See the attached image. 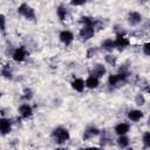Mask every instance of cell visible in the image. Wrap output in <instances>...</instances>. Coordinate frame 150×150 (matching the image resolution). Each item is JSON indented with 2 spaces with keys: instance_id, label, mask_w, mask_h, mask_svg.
Segmentation results:
<instances>
[{
  "instance_id": "obj_1",
  "label": "cell",
  "mask_w": 150,
  "mask_h": 150,
  "mask_svg": "<svg viewBox=\"0 0 150 150\" xmlns=\"http://www.w3.org/2000/svg\"><path fill=\"white\" fill-rule=\"evenodd\" d=\"M52 136H53V138L55 139L56 143L61 144V143H64L66 141H68V138H69V131L67 129L60 127V128H56L53 131Z\"/></svg>"
},
{
  "instance_id": "obj_2",
  "label": "cell",
  "mask_w": 150,
  "mask_h": 150,
  "mask_svg": "<svg viewBox=\"0 0 150 150\" xmlns=\"http://www.w3.org/2000/svg\"><path fill=\"white\" fill-rule=\"evenodd\" d=\"M18 12H19L21 15H23L26 19H28V20H34V19H35L34 9H33L30 6H28L27 4L20 5L19 8H18Z\"/></svg>"
},
{
  "instance_id": "obj_3",
  "label": "cell",
  "mask_w": 150,
  "mask_h": 150,
  "mask_svg": "<svg viewBox=\"0 0 150 150\" xmlns=\"http://www.w3.org/2000/svg\"><path fill=\"white\" fill-rule=\"evenodd\" d=\"M125 79H127V75L124 73H122V74H115V75H110L109 76L108 82H109L110 86L115 87V86H117L120 83H123L125 81Z\"/></svg>"
},
{
  "instance_id": "obj_4",
  "label": "cell",
  "mask_w": 150,
  "mask_h": 150,
  "mask_svg": "<svg viewBox=\"0 0 150 150\" xmlns=\"http://www.w3.org/2000/svg\"><path fill=\"white\" fill-rule=\"evenodd\" d=\"M95 34V30H94V27L93 26H84L81 30H80V36L83 39V40H88L90 38H93Z\"/></svg>"
},
{
  "instance_id": "obj_5",
  "label": "cell",
  "mask_w": 150,
  "mask_h": 150,
  "mask_svg": "<svg viewBox=\"0 0 150 150\" xmlns=\"http://www.w3.org/2000/svg\"><path fill=\"white\" fill-rule=\"evenodd\" d=\"M127 46H129V40L127 38H124L122 34H117V38L115 40V47L118 48L120 50H122Z\"/></svg>"
},
{
  "instance_id": "obj_6",
  "label": "cell",
  "mask_w": 150,
  "mask_h": 150,
  "mask_svg": "<svg viewBox=\"0 0 150 150\" xmlns=\"http://www.w3.org/2000/svg\"><path fill=\"white\" fill-rule=\"evenodd\" d=\"M141 20H142V15H141L139 13H137V12H131V13H129V15H128V22H129L131 26H135V25L139 23Z\"/></svg>"
},
{
  "instance_id": "obj_7",
  "label": "cell",
  "mask_w": 150,
  "mask_h": 150,
  "mask_svg": "<svg viewBox=\"0 0 150 150\" xmlns=\"http://www.w3.org/2000/svg\"><path fill=\"white\" fill-rule=\"evenodd\" d=\"M26 57V50L23 47H20L18 49H15V52L13 53V60L16 61V62H21L23 61Z\"/></svg>"
},
{
  "instance_id": "obj_8",
  "label": "cell",
  "mask_w": 150,
  "mask_h": 150,
  "mask_svg": "<svg viewBox=\"0 0 150 150\" xmlns=\"http://www.w3.org/2000/svg\"><path fill=\"white\" fill-rule=\"evenodd\" d=\"M74 39V35L69 32V30H62L60 33V40L64 43V45H69Z\"/></svg>"
},
{
  "instance_id": "obj_9",
  "label": "cell",
  "mask_w": 150,
  "mask_h": 150,
  "mask_svg": "<svg viewBox=\"0 0 150 150\" xmlns=\"http://www.w3.org/2000/svg\"><path fill=\"white\" fill-rule=\"evenodd\" d=\"M19 112L23 118H27L32 115V107L29 104H22L19 108Z\"/></svg>"
},
{
  "instance_id": "obj_10",
  "label": "cell",
  "mask_w": 150,
  "mask_h": 150,
  "mask_svg": "<svg viewBox=\"0 0 150 150\" xmlns=\"http://www.w3.org/2000/svg\"><path fill=\"white\" fill-rule=\"evenodd\" d=\"M0 129L2 135H6L11 131V121L6 120V118H1L0 120Z\"/></svg>"
},
{
  "instance_id": "obj_11",
  "label": "cell",
  "mask_w": 150,
  "mask_h": 150,
  "mask_svg": "<svg viewBox=\"0 0 150 150\" xmlns=\"http://www.w3.org/2000/svg\"><path fill=\"white\" fill-rule=\"evenodd\" d=\"M129 124L128 123H120L115 127V132L118 135H125L129 131Z\"/></svg>"
},
{
  "instance_id": "obj_12",
  "label": "cell",
  "mask_w": 150,
  "mask_h": 150,
  "mask_svg": "<svg viewBox=\"0 0 150 150\" xmlns=\"http://www.w3.org/2000/svg\"><path fill=\"white\" fill-rule=\"evenodd\" d=\"M97 86H98V77L91 75V76H89V77L86 80V87H88V88H90V89H94V88H96Z\"/></svg>"
},
{
  "instance_id": "obj_13",
  "label": "cell",
  "mask_w": 150,
  "mask_h": 150,
  "mask_svg": "<svg viewBox=\"0 0 150 150\" xmlns=\"http://www.w3.org/2000/svg\"><path fill=\"white\" fill-rule=\"evenodd\" d=\"M142 116H143V112H142L141 110H131V111L128 114L129 120H131L132 122H137V121H139V120L142 118Z\"/></svg>"
},
{
  "instance_id": "obj_14",
  "label": "cell",
  "mask_w": 150,
  "mask_h": 150,
  "mask_svg": "<svg viewBox=\"0 0 150 150\" xmlns=\"http://www.w3.org/2000/svg\"><path fill=\"white\" fill-rule=\"evenodd\" d=\"M105 74V68L102 64H96L93 69V75L96 77H102Z\"/></svg>"
},
{
  "instance_id": "obj_15",
  "label": "cell",
  "mask_w": 150,
  "mask_h": 150,
  "mask_svg": "<svg viewBox=\"0 0 150 150\" xmlns=\"http://www.w3.org/2000/svg\"><path fill=\"white\" fill-rule=\"evenodd\" d=\"M84 86H86V82H84L83 80H81V79H75V80L71 82V87H73L75 90H77V91H82L83 88H84Z\"/></svg>"
},
{
  "instance_id": "obj_16",
  "label": "cell",
  "mask_w": 150,
  "mask_h": 150,
  "mask_svg": "<svg viewBox=\"0 0 150 150\" xmlns=\"http://www.w3.org/2000/svg\"><path fill=\"white\" fill-rule=\"evenodd\" d=\"M98 132H100V130H98L97 128L90 127V128H88V129L84 131L83 138H84V139H88V138H90V137H93V136H96V135H98Z\"/></svg>"
},
{
  "instance_id": "obj_17",
  "label": "cell",
  "mask_w": 150,
  "mask_h": 150,
  "mask_svg": "<svg viewBox=\"0 0 150 150\" xmlns=\"http://www.w3.org/2000/svg\"><path fill=\"white\" fill-rule=\"evenodd\" d=\"M102 47L105 49V50H112L115 47V40H111V39H108L105 40L103 43H102Z\"/></svg>"
},
{
  "instance_id": "obj_18",
  "label": "cell",
  "mask_w": 150,
  "mask_h": 150,
  "mask_svg": "<svg viewBox=\"0 0 150 150\" xmlns=\"http://www.w3.org/2000/svg\"><path fill=\"white\" fill-rule=\"evenodd\" d=\"M117 144H118L121 148H125V146H128V144H129V138H128L127 136H124V135H120V137H118V139H117Z\"/></svg>"
},
{
  "instance_id": "obj_19",
  "label": "cell",
  "mask_w": 150,
  "mask_h": 150,
  "mask_svg": "<svg viewBox=\"0 0 150 150\" xmlns=\"http://www.w3.org/2000/svg\"><path fill=\"white\" fill-rule=\"evenodd\" d=\"M81 22L84 25V26H95L96 21L93 19V18H89V16H82L81 18Z\"/></svg>"
},
{
  "instance_id": "obj_20",
  "label": "cell",
  "mask_w": 150,
  "mask_h": 150,
  "mask_svg": "<svg viewBox=\"0 0 150 150\" xmlns=\"http://www.w3.org/2000/svg\"><path fill=\"white\" fill-rule=\"evenodd\" d=\"M57 15L61 20H64L66 19V15H67V9L63 7V6H60L57 8Z\"/></svg>"
},
{
  "instance_id": "obj_21",
  "label": "cell",
  "mask_w": 150,
  "mask_h": 150,
  "mask_svg": "<svg viewBox=\"0 0 150 150\" xmlns=\"http://www.w3.org/2000/svg\"><path fill=\"white\" fill-rule=\"evenodd\" d=\"M142 139H143V143L145 146H150V132H144Z\"/></svg>"
},
{
  "instance_id": "obj_22",
  "label": "cell",
  "mask_w": 150,
  "mask_h": 150,
  "mask_svg": "<svg viewBox=\"0 0 150 150\" xmlns=\"http://www.w3.org/2000/svg\"><path fill=\"white\" fill-rule=\"evenodd\" d=\"M135 101H136V103H137L138 105H143V104H144V102H145L144 97H143L141 94H138V95L136 96V100H135Z\"/></svg>"
},
{
  "instance_id": "obj_23",
  "label": "cell",
  "mask_w": 150,
  "mask_h": 150,
  "mask_svg": "<svg viewBox=\"0 0 150 150\" xmlns=\"http://www.w3.org/2000/svg\"><path fill=\"white\" fill-rule=\"evenodd\" d=\"M105 61H107L108 63H110L111 66H114V64L116 63V57H114V56H111V55H107V56H105Z\"/></svg>"
},
{
  "instance_id": "obj_24",
  "label": "cell",
  "mask_w": 150,
  "mask_h": 150,
  "mask_svg": "<svg viewBox=\"0 0 150 150\" xmlns=\"http://www.w3.org/2000/svg\"><path fill=\"white\" fill-rule=\"evenodd\" d=\"M2 75H4L5 77H7V79H11V77H12V73L9 71L8 67H5V68H2Z\"/></svg>"
},
{
  "instance_id": "obj_25",
  "label": "cell",
  "mask_w": 150,
  "mask_h": 150,
  "mask_svg": "<svg viewBox=\"0 0 150 150\" xmlns=\"http://www.w3.org/2000/svg\"><path fill=\"white\" fill-rule=\"evenodd\" d=\"M70 2H71V5H74V6H81V5L86 4L87 0H70Z\"/></svg>"
},
{
  "instance_id": "obj_26",
  "label": "cell",
  "mask_w": 150,
  "mask_h": 150,
  "mask_svg": "<svg viewBox=\"0 0 150 150\" xmlns=\"http://www.w3.org/2000/svg\"><path fill=\"white\" fill-rule=\"evenodd\" d=\"M143 52L146 54V55H150V42L145 43L144 47H143Z\"/></svg>"
},
{
  "instance_id": "obj_27",
  "label": "cell",
  "mask_w": 150,
  "mask_h": 150,
  "mask_svg": "<svg viewBox=\"0 0 150 150\" xmlns=\"http://www.w3.org/2000/svg\"><path fill=\"white\" fill-rule=\"evenodd\" d=\"M30 97H32V90L30 89H26L25 90V98H28L29 100Z\"/></svg>"
},
{
  "instance_id": "obj_28",
  "label": "cell",
  "mask_w": 150,
  "mask_h": 150,
  "mask_svg": "<svg viewBox=\"0 0 150 150\" xmlns=\"http://www.w3.org/2000/svg\"><path fill=\"white\" fill-rule=\"evenodd\" d=\"M1 22H2V28H1V29L5 30V16H4V15L1 16Z\"/></svg>"
},
{
  "instance_id": "obj_29",
  "label": "cell",
  "mask_w": 150,
  "mask_h": 150,
  "mask_svg": "<svg viewBox=\"0 0 150 150\" xmlns=\"http://www.w3.org/2000/svg\"><path fill=\"white\" fill-rule=\"evenodd\" d=\"M148 122H149V125H150V117H149V121Z\"/></svg>"
},
{
  "instance_id": "obj_30",
  "label": "cell",
  "mask_w": 150,
  "mask_h": 150,
  "mask_svg": "<svg viewBox=\"0 0 150 150\" xmlns=\"http://www.w3.org/2000/svg\"><path fill=\"white\" fill-rule=\"evenodd\" d=\"M148 91H149V93H150V88H148Z\"/></svg>"
}]
</instances>
